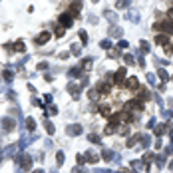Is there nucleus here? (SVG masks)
Instances as JSON below:
<instances>
[{
	"instance_id": "f257e3e1",
	"label": "nucleus",
	"mask_w": 173,
	"mask_h": 173,
	"mask_svg": "<svg viewBox=\"0 0 173 173\" xmlns=\"http://www.w3.org/2000/svg\"><path fill=\"white\" fill-rule=\"evenodd\" d=\"M48 40H50V34H48V32H42V34L36 38V42H38V44H44V42H48Z\"/></svg>"
}]
</instances>
